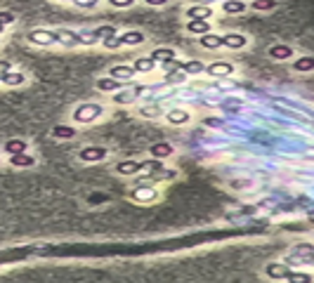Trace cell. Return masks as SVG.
<instances>
[{"mask_svg":"<svg viewBox=\"0 0 314 283\" xmlns=\"http://www.w3.org/2000/svg\"><path fill=\"white\" fill-rule=\"evenodd\" d=\"M187 31L196 33V36H206L210 33V22L208 19H187Z\"/></svg>","mask_w":314,"mask_h":283,"instance_id":"cell-9","label":"cell"},{"mask_svg":"<svg viewBox=\"0 0 314 283\" xmlns=\"http://www.w3.org/2000/svg\"><path fill=\"white\" fill-rule=\"evenodd\" d=\"M210 17H213V10L206 5H194L187 10V19H210Z\"/></svg>","mask_w":314,"mask_h":283,"instance_id":"cell-14","label":"cell"},{"mask_svg":"<svg viewBox=\"0 0 314 283\" xmlns=\"http://www.w3.org/2000/svg\"><path fill=\"white\" fill-rule=\"evenodd\" d=\"M288 283H312V274H307V271H291L288 274V278H286Z\"/></svg>","mask_w":314,"mask_h":283,"instance_id":"cell-25","label":"cell"},{"mask_svg":"<svg viewBox=\"0 0 314 283\" xmlns=\"http://www.w3.org/2000/svg\"><path fill=\"white\" fill-rule=\"evenodd\" d=\"M104 201H107V196H104V194H90L88 203H90V206H100V203H104Z\"/></svg>","mask_w":314,"mask_h":283,"instance_id":"cell-31","label":"cell"},{"mask_svg":"<svg viewBox=\"0 0 314 283\" xmlns=\"http://www.w3.org/2000/svg\"><path fill=\"white\" fill-rule=\"evenodd\" d=\"M139 114H142V116H159V114H161V109H159V107H142V109H139Z\"/></svg>","mask_w":314,"mask_h":283,"instance_id":"cell-32","label":"cell"},{"mask_svg":"<svg viewBox=\"0 0 314 283\" xmlns=\"http://www.w3.org/2000/svg\"><path fill=\"white\" fill-rule=\"evenodd\" d=\"M97 3H100V0H73V5L81 8V10H95L97 8Z\"/></svg>","mask_w":314,"mask_h":283,"instance_id":"cell-28","label":"cell"},{"mask_svg":"<svg viewBox=\"0 0 314 283\" xmlns=\"http://www.w3.org/2000/svg\"><path fill=\"white\" fill-rule=\"evenodd\" d=\"M135 71L137 73H149V71L156 69V59H151V57H139V59H135Z\"/></svg>","mask_w":314,"mask_h":283,"instance_id":"cell-18","label":"cell"},{"mask_svg":"<svg viewBox=\"0 0 314 283\" xmlns=\"http://www.w3.org/2000/svg\"><path fill=\"white\" fill-rule=\"evenodd\" d=\"M293 71H298V73L314 71V57H300V59H295L293 61Z\"/></svg>","mask_w":314,"mask_h":283,"instance_id":"cell-20","label":"cell"},{"mask_svg":"<svg viewBox=\"0 0 314 283\" xmlns=\"http://www.w3.org/2000/svg\"><path fill=\"white\" fill-rule=\"evenodd\" d=\"M10 163L15 165V168H31V165H36V158L31 156V153H15V156H10Z\"/></svg>","mask_w":314,"mask_h":283,"instance_id":"cell-11","label":"cell"},{"mask_svg":"<svg viewBox=\"0 0 314 283\" xmlns=\"http://www.w3.org/2000/svg\"><path fill=\"white\" fill-rule=\"evenodd\" d=\"M107 156V149L104 146H85V149H81V153H78V158L83 163H97L102 161Z\"/></svg>","mask_w":314,"mask_h":283,"instance_id":"cell-5","label":"cell"},{"mask_svg":"<svg viewBox=\"0 0 314 283\" xmlns=\"http://www.w3.org/2000/svg\"><path fill=\"white\" fill-rule=\"evenodd\" d=\"M97 90H102V92H118L123 87L121 85V80L118 78H111V76H104V78H97Z\"/></svg>","mask_w":314,"mask_h":283,"instance_id":"cell-10","label":"cell"},{"mask_svg":"<svg viewBox=\"0 0 314 283\" xmlns=\"http://www.w3.org/2000/svg\"><path fill=\"white\" fill-rule=\"evenodd\" d=\"M180 71H182V73H189V76H196V73H203V71H206V64L199 59L184 61V64H180Z\"/></svg>","mask_w":314,"mask_h":283,"instance_id":"cell-13","label":"cell"},{"mask_svg":"<svg viewBox=\"0 0 314 283\" xmlns=\"http://www.w3.org/2000/svg\"><path fill=\"white\" fill-rule=\"evenodd\" d=\"M222 43L227 50H244L248 45V38L244 33H227V36H222Z\"/></svg>","mask_w":314,"mask_h":283,"instance_id":"cell-8","label":"cell"},{"mask_svg":"<svg viewBox=\"0 0 314 283\" xmlns=\"http://www.w3.org/2000/svg\"><path fill=\"white\" fill-rule=\"evenodd\" d=\"M265 274H267L272 281H286L288 274H291V269L286 267V264H279V262H269L267 267H265Z\"/></svg>","mask_w":314,"mask_h":283,"instance_id":"cell-7","label":"cell"},{"mask_svg":"<svg viewBox=\"0 0 314 283\" xmlns=\"http://www.w3.org/2000/svg\"><path fill=\"white\" fill-rule=\"evenodd\" d=\"M173 151H175V149H173L168 142H159V144H151V149H149V153H151L153 158H163V156L168 158Z\"/></svg>","mask_w":314,"mask_h":283,"instance_id":"cell-19","label":"cell"},{"mask_svg":"<svg viewBox=\"0 0 314 283\" xmlns=\"http://www.w3.org/2000/svg\"><path fill=\"white\" fill-rule=\"evenodd\" d=\"M109 76L111 78H135L137 76V71H135V66H125V64H118V66H111V71H109Z\"/></svg>","mask_w":314,"mask_h":283,"instance_id":"cell-12","label":"cell"},{"mask_svg":"<svg viewBox=\"0 0 314 283\" xmlns=\"http://www.w3.org/2000/svg\"><path fill=\"white\" fill-rule=\"evenodd\" d=\"M24 73H15V71H8V73H3L0 76V83L3 85H24Z\"/></svg>","mask_w":314,"mask_h":283,"instance_id":"cell-22","label":"cell"},{"mask_svg":"<svg viewBox=\"0 0 314 283\" xmlns=\"http://www.w3.org/2000/svg\"><path fill=\"white\" fill-rule=\"evenodd\" d=\"M208 125H210V128H220V121H215V118H208Z\"/></svg>","mask_w":314,"mask_h":283,"instance_id":"cell-37","label":"cell"},{"mask_svg":"<svg viewBox=\"0 0 314 283\" xmlns=\"http://www.w3.org/2000/svg\"><path fill=\"white\" fill-rule=\"evenodd\" d=\"M61 3H73V0H61Z\"/></svg>","mask_w":314,"mask_h":283,"instance_id":"cell-39","label":"cell"},{"mask_svg":"<svg viewBox=\"0 0 314 283\" xmlns=\"http://www.w3.org/2000/svg\"><path fill=\"white\" fill-rule=\"evenodd\" d=\"M206 73L213 78H224V76H231V73H234V66H231L229 61H213V64L206 66Z\"/></svg>","mask_w":314,"mask_h":283,"instance_id":"cell-6","label":"cell"},{"mask_svg":"<svg viewBox=\"0 0 314 283\" xmlns=\"http://www.w3.org/2000/svg\"><path fill=\"white\" fill-rule=\"evenodd\" d=\"M102 114H104L102 104H81V107H76V111H73V121L92 123V121H97Z\"/></svg>","mask_w":314,"mask_h":283,"instance_id":"cell-2","label":"cell"},{"mask_svg":"<svg viewBox=\"0 0 314 283\" xmlns=\"http://www.w3.org/2000/svg\"><path fill=\"white\" fill-rule=\"evenodd\" d=\"M54 137H73L76 135V130L73 128H64V125H59V128H54L52 130Z\"/></svg>","mask_w":314,"mask_h":283,"instance_id":"cell-27","label":"cell"},{"mask_svg":"<svg viewBox=\"0 0 314 283\" xmlns=\"http://www.w3.org/2000/svg\"><path fill=\"white\" fill-rule=\"evenodd\" d=\"M201 47H208V50H220V47H224L222 36H215V33H206V36H201Z\"/></svg>","mask_w":314,"mask_h":283,"instance_id":"cell-16","label":"cell"},{"mask_svg":"<svg viewBox=\"0 0 314 283\" xmlns=\"http://www.w3.org/2000/svg\"><path fill=\"white\" fill-rule=\"evenodd\" d=\"M15 22V15H10V12H0V24H12Z\"/></svg>","mask_w":314,"mask_h":283,"instance_id":"cell-34","label":"cell"},{"mask_svg":"<svg viewBox=\"0 0 314 283\" xmlns=\"http://www.w3.org/2000/svg\"><path fill=\"white\" fill-rule=\"evenodd\" d=\"M10 69H12V64H10L8 59H0V76H3V73H8Z\"/></svg>","mask_w":314,"mask_h":283,"instance_id":"cell-35","label":"cell"},{"mask_svg":"<svg viewBox=\"0 0 314 283\" xmlns=\"http://www.w3.org/2000/svg\"><path fill=\"white\" fill-rule=\"evenodd\" d=\"M153 163H156V158L153 161H121L116 165V172L118 175H135L144 168H153Z\"/></svg>","mask_w":314,"mask_h":283,"instance_id":"cell-3","label":"cell"},{"mask_svg":"<svg viewBox=\"0 0 314 283\" xmlns=\"http://www.w3.org/2000/svg\"><path fill=\"white\" fill-rule=\"evenodd\" d=\"M295 253H314V245H307V243H300V245H295L293 248Z\"/></svg>","mask_w":314,"mask_h":283,"instance_id":"cell-33","label":"cell"},{"mask_svg":"<svg viewBox=\"0 0 314 283\" xmlns=\"http://www.w3.org/2000/svg\"><path fill=\"white\" fill-rule=\"evenodd\" d=\"M132 199L139 201V203H151V201H156V192H151V189H135Z\"/></svg>","mask_w":314,"mask_h":283,"instance_id":"cell-23","label":"cell"},{"mask_svg":"<svg viewBox=\"0 0 314 283\" xmlns=\"http://www.w3.org/2000/svg\"><path fill=\"white\" fill-rule=\"evenodd\" d=\"M269 57H272V59H291V57H293V47L291 45H274V47H269Z\"/></svg>","mask_w":314,"mask_h":283,"instance_id":"cell-17","label":"cell"},{"mask_svg":"<svg viewBox=\"0 0 314 283\" xmlns=\"http://www.w3.org/2000/svg\"><path fill=\"white\" fill-rule=\"evenodd\" d=\"M144 3H149V5H166L168 0H144Z\"/></svg>","mask_w":314,"mask_h":283,"instance_id":"cell-36","label":"cell"},{"mask_svg":"<svg viewBox=\"0 0 314 283\" xmlns=\"http://www.w3.org/2000/svg\"><path fill=\"white\" fill-rule=\"evenodd\" d=\"M166 118H168V123H173V125H184V123H189V114H187L184 109H170L168 114H166Z\"/></svg>","mask_w":314,"mask_h":283,"instance_id":"cell-15","label":"cell"},{"mask_svg":"<svg viewBox=\"0 0 314 283\" xmlns=\"http://www.w3.org/2000/svg\"><path fill=\"white\" fill-rule=\"evenodd\" d=\"M173 57H175V52L170 50V47H156L151 52V59H166V61H173Z\"/></svg>","mask_w":314,"mask_h":283,"instance_id":"cell-26","label":"cell"},{"mask_svg":"<svg viewBox=\"0 0 314 283\" xmlns=\"http://www.w3.org/2000/svg\"><path fill=\"white\" fill-rule=\"evenodd\" d=\"M3 31H5V26H3V24H0V33H3Z\"/></svg>","mask_w":314,"mask_h":283,"instance_id":"cell-38","label":"cell"},{"mask_svg":"<svg viewBox=\"0 0 314 283\" xmlns=\"http://www.w3.org/2000/svg\"><path fill=\"white\" fill-rule=\"evenodd\" d=\"M59 45L64 47H81V45H88L85 38L78 33V31H71V29H59Z\"/></svg>","mask_w":314,"mask_h":283,"instance_id":"cell-4","label":"cell"},{"mask_svg":"<svg viewBox=\"0 0 314 283\" xmlns=\"http://www.w3.org/2000/svg\"><path fill=\"white\" fill-rule=\"evenodd\" d=\"M253 8L255 10H272L274 8V0H253Z\"/></svg>","mask_w":314,"mask_h":283,"instance_id":"cell-29","label":"cell"},{"mask_svg":"<svg viewBox=\"0 0 314 283\" xmlns=\"http://www.w3.org/2000/svg\"><path fill=\"white\" fill-rule=\"evenodd\" d=\"M26 40L38 47H50V45H54V43H59V33H57V31H50V29H36V31H29V33H26Z\"/></svg>","mask_w":314,"mask_h":283,"instance_id":"cell-1","label":"cell"},{"mask_svg":"<svg viewBox=\"0 0 314 283\" xmlns=\"http://www.w3.org/2000/svg\"><path fill=\"white\" fill-rule=\"evenodd\" d=\"M107 3L111 5V8H118V10H121V8H130L135 0H107Z\"/></svg>","mask_w":314,"mask_h":283,"instance_id":"cell-30","label":"cell"},{"mask_svg":"<svg viewBox=\"0 0 314 283\" xmlns=\"http://www.w3.org/2000/svg\"><path fill=\"white\" fill-rule=\"evenodd\" d=\"M5 151H8L10 156H15V153H24V151H26V142H22V139H10V142H5Z\"/></svg>","mask_w":314,"mask_h":283,"instance_id":"cell-24","label":"cell"},{"mask_svg":"<svg viewBox=\"0 0 314 283\" xmlns=\"http://www.w3.org/2000/svg\"><path fill=\"white\" fill-rule=\"evenodd\" d=\"M222 3H224V0H222Z\"/></svg>","mask_w":314,"mask_h":283,"instance_id":"cell-40","label":"cell"},{"mask_svg":"<svg viewBox=\"0 0 314 283\" xmlns=\"http://www.w3.org/2000/svg\"><path fill=\"white\" fill-rule=\"evenodd\" d=\"M222 10H224V15H241L246 10V3L244 0H224Z\"/></svg>","mask_w":314,"mask_h":283,"instance_id":"cell-21","label":"cell"}]
</instances>
